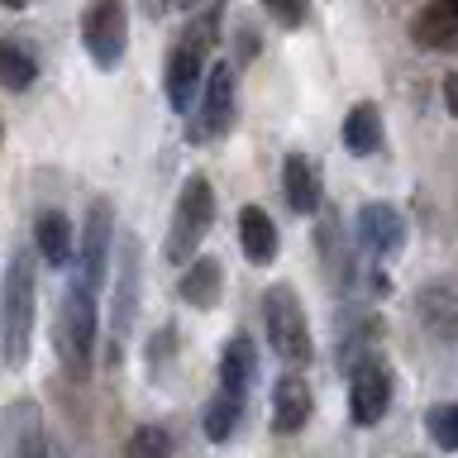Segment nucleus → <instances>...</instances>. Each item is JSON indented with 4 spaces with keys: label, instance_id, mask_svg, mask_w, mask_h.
<instances>
[{
    "label": "nucleus",
    "instance_id": "1",
    "mask_svg": "<svg viewBox=\"0 0 458 458\" xmlns=\"http://www.w3.org/2000/svg\"><path fill=\"white\" fill-rule=\"evenodd\" d=\"M29 335H34V258L14 253L0 282V358L10 368L24 363Z\"/></svg>",
    "mask_w": 458,
    "mask_h": 458
},
{
    "label": "nucleus",
    "instance_id": "2",
    "mask_svg": "<svg viewBox=\"0 0 458 458\" xmlns=\"http://www.w3.org/2000/svg\"><path fill=\"white\" fill-rule=\"evenodd\" d=\"M215 220V191L206 177H191L177 196V210H172V229H167V263H191V253L200 249L206 229Z\"/></svg>",
    "mask_w": 458,
    "mask_h": 458
},
{
    "label": "nucleus",
    "instance_id": "3",
    "mask_svg": "<svg viewBox=\"0 0 458 458\" xmlns=\"http://www.w3.org/2000/svg\"><path fill=\"white\" fill-rule=\"evenodd\" d=\"M263 325H267V344L282 363H306L310 358V329H306V310L296 306L292 286H272L263 296Z\"/></svg>",
    "mask_w": 458,
    "mask_h": 458
},
{
    "label": "nucleus",
    "instance_id": "4",
    "mask_svg": "<svg viewBox=\"0 0 458 458\" xmlns=\"http://www.w3.org/2000/svg\"><path fill=\"white\" fill-rule=\"evenodd\" d=\"M81 43H86V53H91V63L100 72L120 67L124 43H129V10H124V0H96V5L81 14Z\"/></svg>",
    "mask_w": 458,
    "mask_h": 458
},
{
    "label": "nucleus",
    "instance_id": "5",
    "mask_svg": "<svg viewBox=\"0 0 458 458\" xmlns=\"http://www.w3.org/2000/svg\"><path fill=\"white\" fill-rule=\"evenodd\" d=\"M63 344L77 358V368H91L96 353V286H86L81 277L67 286L63 296Z\"/></svg>",
    "mask_w": 458,
    "mask_h": 458
},
{
    "label": "nucleus",
    "instance_id": "6",
    "mask_svg": "<svg viewBox=\"0 0 458 458\" xmlns=\"http://www.w3.org/2000/svg\"><path fill=\"white\" fill-rule=\"evenodd\" d=\"M234 120V67L215 63L206 72V100H200V120L186 124V139H215Z\"/></svg>",
    "mask_w": 458,
    "mask_h": 458
},
{
    "label": "nucleus",
    "instance_id": "7",
    "mask_svg": "<svg viewBox=\"0 0 458 458\" xmlns=\"http://www.w3.org/2000/svg\"><path fill=\"white\" fill-rule=\"evenodd\" d=\"M386 406H392V372L382 363H358L353 368V382H349V415L353 425H377Z\"/></svg>",
    "mask_w": 458,
    "mask_h": 458
},
{
    "label": "nucleus",
    "instance_id": "8",
    "mask_svg": "<svg viewBox=\"0 0 458 458\" xmlns=\"http://www.w3.org/2000/svg\"><path fill=\"white\" fill-rule=\"evenodd\" d=\"M110 234H114L110 200H91L86 225H81V272H77L86 286H100V277H106V267H110Z\"/></svg>",
    "mask_w": 458,
    "mask_h": 458
},
{
    "label": "nucleus",
    "instance_id": "9",
    "mask_svg": "<svg viewBox=\"0 0 458 458\" xmlns=\"http://www.w3.org/2000/svg\"><path fill=\"white\" fill-rule=\"evenodd\" d=\"M358 239H363L368 253L392 258L401 243H406V220H401V210L386 206V200H368V206L358 210Z\"/></svg>",
    "mask_w": 458,
    "mask_h": 458
},
{
    "label": "nucleus",
    "instance_id": "10",
    "mask_svg": "<svg viewBox=\"0 0 458 458\" xmlns=\"http://www.w3.org/2000/svg\"><path fill=\"white\" fill-rule=\"evenodd\" d=\"M206 86V53L191 48V43H177V48L167 53V100L172 110L186 114L191 110V96Z\"/></svg>",
    "mask_w": 458,
    "mask_h": 458
},
{
    "label": "nucleus",
    "instance_id": "11",
    "mask_svg": "<svg viewBox=\"0 0 458 458\" xmlns=\"http://www.w3.org/2000/svg\"><path fill=\"white\" fill-rule=\"evenodd\" d=\"M310 411H315L310 382L296 377V372L277 377V386H272V425H277V435H296L310 420Z\"/></svg>",
    "mask_w": 458,
    "mask_h": 458
},
{
    "label": "nucleus",
    "instance_id": "12",
    "mask_svg": "<svg viewBox=\"0 0 458 458\" xmlns=\"http://www.w3.org/2000/svg\"><path fill=\"white\" fill-rule=\"evenodd\" d=\"M134 306H139V243L124 239V258H120V272H114V315H110L114 339L129 335V325H134Z\"/></svg>",
    "mask_w": 458,
    "mask_h": 458
},
{
    "label": "nucleus",
    "instance_id": "13",
    "mask_svg": "<svg viewBox=\"0 0 458 458\" xmlns=\"http://www.w3.org/2000/svg\"><path fill=\"white\" fill-rule=\"evenodd\" d=\"M411 38L420 48H449L458 38V0H429L411 20Z\"/></svg>",
    "mask_w": 458,
    "mask_h": 458
},
{
    "label": "nucleus",
    "instance_id": "14",
    "mask_svg": "<svg viewBox=\"0 0 458 458\" xmlns=\"http://www.w3.org/2000/svg\"><path fill=\"white\" fill-rule=\"evenodd\" d=\"M239 243H243V258L249 263H272L277 258V225L263 206H243L239 210Z\"/></svg>",
    "mask_w": 458,
    "mask_h": 458
},
{
    "label": "nucleus",
    "instance_id": "15",
    "mask_svg": "<svg viewBox=\"0 0 458 458\" xmlns=\"http://www.w3.org/2000/svg\"><path fill=\"white\" fill-rule=\"evenodd\" d=\"M72 239H77V229L63 210H43L34 220V243H38V258L48 267H67L72 263Z\"/></svg>",
    "mask_w": 458,
    "mask_h": 458
},
{
    "label": "nucleus",
    "instance_id": "16",
    "mask_svg": "<svg viewBox=\"0 0 458 458\" xmlns=\"http://www.w3.org/2000/svg\"><path fill=\"white\" fill-rule=\"evenodd\" d=\"M282 191H286V206L296 215H315L320 210V172H315L301 153H292L282 163Z\"/></svg>",
    "mask_w": 458,
    "mask_h": 458
},
{
    "label": "nucleus",
    "instance_id": "17",
    "mask_svg": "<svg viewBox=\"0 0 458 458\" xmlns=\"http://www.w3.org/2000/svg\"><path fill=\"white\" fill-rule=\"evenodd\" d=\"M344 148L358 157H372L382 148V110L372 100H358V106L344 114Z\"/></svg>",
    "mask_w": 458,
    "mask_h": 458
},
{
    "label": "nucleus",
    "instance_id": "18",
    "mask_svg": "<svg viewBox=\"0 0 458 458\" xmlns=\"http://www.w3.org/2000/svg\"><path fill=\"white\" fill-rule=\"evenodd\" d=\"M220 282H225V272L215 258H191V267L182 272V282H177V292L186 306H196V310H215V301H220Z\"/></svg>",
    "mask_w": 458,
    "mask_h": 458
},
{
    "label": "nucleus",
    "instance_id": "19",
    "mask_svg": "<svg viewBox=\"0 0 458 458\" xmlns=\"http://www.w3.org/2000/svg\"><path fill=\"white\" fill-rule=\"evenodd\" d=\"M253 372H258V353H253V344L234 335L225 344V353H220V382L229 386V392H249V382H253Z\"/></svg>",
    "mask_w": 458,
    "mask_h": 458
},
{
    "label": "nucleus",
    "instance_id": "20",
    "mask_svg": "<svg viewBox=\"0 0 458 458\" xmlns=\"http://www.w3.org/2000/svg\"><path fill=\"white\" fill-rule=\"evenodd\" d=\"M239 420H243V392H229V386H220V396L206 406V439H210V444H225V439L239 429Z\"/></svg>",
    "mask_w": 458,
    "mask_h": 458
},
{
    "label": "nucleus",
    "instance_id": "21",
    "mask_svg": "<svg viewBox=\"0 0 458 458\" xmlns=\"http://www.w3.org/2000/svg\"><path fill=\"white\" fill-rule=\"evenodd\" d=\"M38 77V63L29 57L24 43H0V86L5 91H29Z\"/></svg>",
    "mask_w": 458,
    "mask_h": 458
},
{
    "label": "nucleus",
    "instance_id": "22",
    "mask_svg": "<svg viewBox=\"0 0 458 458\" xmlns=\"http://www.w3.org/2000/svg\"><path fill=\"white\" fill-rule=\"evenodd\" d=\"M425 429H429V439H435L444 454H458V401H439V406H429Z\"/></svg>",
    "mask_w": 458,
    "mask_h": 458
},
{
    "label": "nucleus",
    "instance_id": "23",
    "mask_svg": "<svg viewBox=\"0 0 458 458\" xmlns=\"http://www.w3.org/2000/svg\"><path fill=\"white\" fill-rule=\"evenodd\" d=\"M129 458H172V435L163 425H143L129 439Z\"/></svg>",
    "mask_w": 458,
    "mask_h": 458
},
{
    "label": "nucleus",
    "instance_id": "24",
    "mask_svg": "<svg viewBox=\"0 0 458 458\" xmlns=\"http://www.w3.org/2000/svg\"><path fill=\"white\" fill-rule=\"evenodd\" d=\"M420 315L435 329H439V315H449V329H454L458 325V292H449V286H429V292L420 296Z\"/></svg>",
    "mask_w": 458,
    "mask_h": 458
},
{
    "label": "nucleus",
    "instance_id": "25",
    "mask_svg": "<svg viewBox=\"0 0 458 458\" xmlns=\"http://www.w3.org/2000/svg\"><path fill=\"white\" fill-rule=\"evenodd\" d=\"M14 458H67L63 444H57L43 425H29L20 435V449H14Z\"/></svg>",
    "mask_w": 458,
    "mask_h": 458
},
{
    "label": "nucleus",
    "instance_id": "26",
    "mask_svg": "<svg viewBox=\"0 0 458 458\" xmlns=\"http://www.w3.org/2000/svg\"><path fill=\"white\" fill-rule=\"evenodd\" d=\"M263 10H267L282 29H296L301 20H306V0H263Z\"/></svg>",
    "mask_w": 458,
    "mask_h": 458
},
{
    "label": "nucleus",
    "instance_id": "27",
    "mask_svg": "<svg viewBox=\"0 0 458 458\" xmlns=\"http://www.w3.org/2000/svg\"><path fill=\"white\" fill-rule=\"evenodd\" d=\"M444 110H449V114H458V72H454L449 81H444Z\"/></svg>",
    "mask_w": 458,
    "mask_h": 458
},
{
    "label": "nucleus",
    "instance_id": "28",
    "mask_svg": "<svg viewBox=\"0 0 458 458\" xmlns=\"http://www.w3.org/2000/svg\"><path fill=\"white\" fill-rule=\"evenodd\" d=\"M172 5V0H143V10H148V14H163Z\"/></svg>",
    "mask_w": 458,
    "mask_h": 458
},
{
    "label": "nucleus",
    "instance_id": "29",
    "mask_svg": "<svg viewBox=\"0 0 458 458\" xmlns=\"http://www.w3.org/2000/svg\"><path fill=\"white\" fill-rule=\"evenodd\" d=\"M0 5H5V10H24L29 0H0Z\"/></svg>",
    "mask_w": 458,
    "mask_h": 458
},
{
    "label": "nucleus",
    "instance_id": "30",
    "mask_svg": "<svg viewBox=\"0 0 458 458\" xmlns=\"http://www.w3.org/2000/svg\"><path fill=\"white\" fill-rule=\"evenodd\" d=\"M177 5H186V10H196V5H206V0H177Z\"/></svg>",
    "mask_w": 458,
    "mask_h": 458
}]
</instances>
